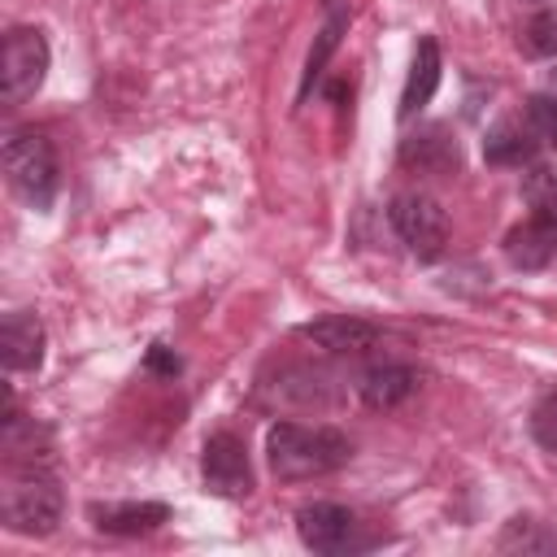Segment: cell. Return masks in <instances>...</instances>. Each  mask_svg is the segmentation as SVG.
<instances>
[{"instance_id":"8","label":"cell","mask_w":557,"mask_h":557,"mask_svg":"<svg viewBox=\"0 0 557 557\" xmlns=\"http://www.w3.org/2000/svg\"><path fill=\"white\" fill-rule=\"evenodd\" d=\"M396 161L405 170H418V174H448V170L461 165V148H457V139H453L448 126L426 122V126H418V131H409L400 139Z\"/></svg>"},{"instance_id":"17","label":"cell","mask_w":557,"mask_h":557,"mask_svg":"<svg viewBox=\"0 0 557 557\" xmlns=\"http://www.w3.org/2000/svg\"><path fill=\"white\" fill-rule=\"evenodd\" d=\"M496 548H500V553H557V531H553L548 522H540V518L518 513V518H509L505 531L496 535Z\"/></svg>"},{"instance_id":"14","label":"cell","mask_w":557,"mask_h":557,"mask_svg":"<svg viewBox=\"0 0 557 557\" xmlns=\"http://www.w3.org/2000/svg\"><path fill=\"white\" fill-rule=\"evenodd\" d=\"M540 131L531 126V117H500L487 139H483V161L487 165H535L540 157Z\"/></svg>"},{"instance_id":"10","label":"cell","mask_w":557,"mask_h":557,"mask_svg":"<svg viewBox=\"0 0 557 557\" xmlns=\"http://www.w3.org/2000/svg\"><path fill=\"white\" fill-rule=\"evenodd\" d=\"M300 335H305L309 344L335 352V357H357V352H366V348L379 339V326L366 322V318H357V313H326V318L305 322Z\"/></svg>"},{"instance_id":"1","label":"cell","mask_w":557,"mask_h":557,"mask_svg":"<svg viewBox=\"0 0 557 557\" xmlns=\"http://www.w3.org/2000/svg\"><path fill=\"white\" fill-rule=\"evenodd\" d=\"M265 457L274 479L300 483V479H322L335 474L352 461V444L335 426H305V422H274L265 431Z\"/></svg>"},{"instance_id":"6","label":"cell","mask_w":557,"mask_h":557,"mask_svg":"<svg viewBox=\"0 0 557 557\" xmlns=\"http://www.w3.org/2000/svg\"><path fill=\"white\" fill-rule=\"evenodd\" d=\"M200 479H205V492H213L222 500H244L252 492V461H248V448L235 431H213L205 440Z\"/></svg>"},{"instance_id":"11","label":"cell","mask_w":557,"mask_h":557,"mask_svg":"<svg viewBox=\"0 0 557 557\" xmlns=\"http://www.w3.org/2000/svg\"><path fill=\"white\" fill-rule=\"evenodd\" d=\"M170 522L165 500H113V505H91V527L104 535H152L157 527Z\"/></svg>"},{"instance_id":"22","label":"cell","mask_w":557,"mask_h":557,"mask_svg":"<svg viewBox=\"0 0 557 557\" xmlns=\"http://www.w3.org/2000/svg\"><path fill=\"white\" fill-rule=\"evenodd\" d=\"M144 370H148V374H161V379H174V374L183 370V357H178L170 344L157 339V344L144 352Z\"/></svg>"},{"instance_id":"7","label":"cell","mask_w":557,"mask_h":557,"mask_svg":"<svg viewBox=\"0 0 557 557\" xmlns=\"http://www.w3.org/2000/svg\"><path fill=\"white\" fill-rule=\"evenodd\" d=\"M296 535L305 548L313 553H352L361 548V522L352 509L335 505V500H313L296 509Z\"/></svg>"},{"instance_id":"3","label":"cell","mask_w":557,"mask_h":557,"mask_svg":"<svg viewBox=\"0 0 557 557\" xmlns=\"http://www.w3.org/2000/svg\"><path fill=\"white\" fill-rule=\"evenodd\" d=\"M61 509H65L61 483L44 466H22L0 487V518L13 535H35V540L52 535L61 522Z\"/></svg>"},{"instance_id":"19","label":"cell","mask_w":557,"mask_h":557,"mask_svg":"<svg viewBox=\"0 0 557 557\" xmlns=\"http://www.w3.org/2000/svg\"><path fill=\"white\" fill-rule=\"evenodd\" d=\"M527 431H531V440L544 453H557V387H548V392L535 396V405L527 413Z\"/></svg>"},{"instance_id":"5","label":"cell","mask_w":557,"mask_h":557,"mask_svg":"<svg viewBox=\"0 0 557 557\" xmlns=\"http://www.w3.org/2000/svg\"><path fill=\"white\" fill-rule=\"evenodd\" d=\"M387 222H392L396 239H400L418 261H435V257L444 252V244H448V218H444V209H440L431 196H422V191H400V196H392Z\"/></svg>"},{"instance_id":"23","label":"cell","mask_w":557,"mask_h":557,"mask_svg":"<svg viewBox=\"0 0 557 557\" xmlns=\"http://www.w3.org/2000/svg\"><path fill=\"white\" fill-rule=\"evenodd\" d=\"M322 4H326V9H339V4H344V0H322Z\"/></svg>"},{"instance_id":"4","label":"cell","mask_w":557,"mask_h":557,"mask_svg":"<svg viewBox=\"0 0 557 557\" xmlns=\"http://www.w3.org/2000/svg\"><path fill=\"white\" fill-rule=\"evenodd\" d=\"M48 35L39 26H13L4 35V52H0V96L4 104H22L26 96H35L44 87L48 74Z\"/></svg>"},{"instance_id":"2","label":"cell","mask_w":557,"mask_h":557,"mask_svg":"<svg viewBox=\"0 0 557 557\" xmlns=\"http://www.w3.org/2000/svg\"><path fill=\"white\" fill-rule=\"evenodd\" d=\"M0 161H4V178L13 187V196L30 209H52L57 200V187H61V170H57V148L44 131L35 126H13L4 135V148H0Z\"/></svg>"},{"instance_id":"24","label":"cell","mask_w":557,"mask_h":557,"mask_svg":"<svg viewBox=\"0 0 557 557\" xmlns=\"http://www.w3.org/2000/svg\"><path fill=\"white\" fill-rule=\"evenodd\" d=\"M553 91H557V70H553Z\"/></svg>"},{"instance_id":"9","label":"cell","mask_w":557,"mask_h":557,"mask_svg":"<svg viewBox=\"0 0 557 557\" xmlns=\"http://www.w3.org/2000/svg\"><path fill=\"white\" fill-rule=\"evenodd\" d=\"M44 344H48V331H44L39 313H30V309L4 313V322H0V361H4L9 374L39 370L44 366Z\"/></svg>"},{"instance_id":"21","label":"cell","mask_w":557,"mask_h":557,"mask_svg":"<svg viewBox=\"0 0 557 557\" xmlns=\"http://www.w3.org/2000/svg\"><path fill=\"white\" fill-rule=\"evenodd\" d=\"M527 117H531V126L540 131V139L557 144V96H544V91L527 96Z\"/></svg>"},{"instance_id":"18","label":"cell","mask_w":557,"mask_h":557,"mask_svg":"<svg viewBox=\"0 0 557 557\" xmlns=\"http://www.w3.org/2000/svg\"><path fill=\"white\" fill-rule=\"evenodd\" d=\"M522 200H527L531 213L557 222V170H548V165H527V174H522Z\"/></svg>"},{"instance_id":"16","label":"cell","mask_w":557,"mask_h":557,"mask_svg":"<svg viewBox=\"0 0 557 557\" xmlns=\"http://www.w3.org/2000/svg\"><path fill=\"white\" fill-rule=\"evenodd\" d=\"M344 26H348V9L339 4V9H331L326 26L318 30V44H313V48H309V57H305V74H300V91H296V100H300V104L309 100V91H313V83L322 78V70H326L331 52L339 48V35H344Z\"/></svg>"},{"instance_id":"15","label":"cell","mask_w":557,"mask_h":557,"mask_svg":"<svg viewBox=\"0 0 557 557\" xmlns=\"http://www.w3.org/2000/svg\"><path fill=\"white\" fill-rule=\"evenodd\" d=\"M440 70H444V57H440V44L435 35H422L418 48H413V61H409V78H405V91H400V122H409L413 113H422L440 87Z\"/></svg>"},{"instance_id":"12","label":"cell","mask_w":557,"mask_h":557,"mask_svg":"<svg viewBox=\"0 0 557 557\" xmlns=\"http://www.w3.org/2000/svg\"><path fill=\"white\" fill-rule=\"evenodd\" d=\"M418 383H422V370H413L405 361H383V366L361 370L357 396L366 409H396L418 392Z\"/></svg>"},{"instance_id":"13","label":"cell","mask_w":557,"mask_h":557,"mask_svg":"<svg viewBox=\"0 0 557 557\" xmlns=\"http://www.w3.org/2000/svg\"><path fill=\"white\" fill-rule=\"evenodd\" d=\"M500 248H505V261L513 270H544L557 257V222L540 218V213H527V222H518L505 235Z\"/></svg>"},{"instance_id":"20","label":"cell","mask_w":557,"mask_h":557,"mask_svg":"<svg viewBox=\"0 0 557 557\" xmlns=\"http://www.w3.org/2000/svg\"><path fill=\"white\" fill-rule=\"evenodd\" d=\"M518 44H522L527 57H557V9H540V13L522 26Z\"/></svg>"}]
</instances>
